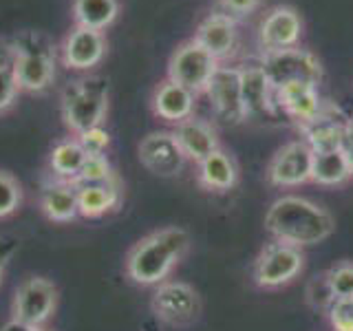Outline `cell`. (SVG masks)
<instances>
[{
  "instance_id": "6da1fadb",
  "label": "cell",
  "mask_w": 353,
  "mask_h": 331,
  "mask_svg": "<svg viewBox=\"0 0 353 331\" xmlns=\"http://www.w3.org/2000/svg\"><path fill=\"white\" fill-rule=\"evenodd\" d=\"M265 230L274 241L292 248H312L327 241L336 232V219L327 208L305 197L287 194L276 199L265 214Z\"/></svg>"
},
{
  "instance_id": "7a4b0ae2",
  "label": "cell",
  "mask_w": 353,
  "mask_h": 331,
  "mask_svg": "<svg viewBox=\"0 0 353 331\" xmlns=\"http://www.w3.org/2000/svg\"><path fill=\"white\" fill-rule=\"evenodd\" d=\"M190 234L179 225L154 230L128 250L126 276L139 287H157L168 281L172 270L190 252Z\"/></svg>"
},
{
  "instance_id": "3957f363",
  "label": "cell",
  "mask_w": 353,
  "mask_h": 331,
  "mask_svg": "<svg viewBox=\"0 0 353 331\" xmlns=\"http://www.w3.org/2000/svg\"><path fill=\"white\" fill-rule=\"evenodd\" d=\"M60 110L71 135L104 126L108 115V82L99 75H84L69 82L62 91Z\"/></svg>"
},
{
  "instance_id": "277c9868",
  "label": "cell",
  "mask_w": 353,
  "mask_h": 331,
  "mask_svg": "<svg viewBox=\"0 0 353 331\" xmlns=\"http://www.w3.org/2000/svg\"><path fill=\"white\" fill-rule=\"evenodd\" d=\"M11 44V69L20 91L42 93L55 80V49L38 31H22Z\"/></svg>"
},
{
  "instance_id": "5b68a950",
  "label": "cell",
  "mask_w": 353,
  "mask_h": 331,
  "mask_svg": "<svg viewBox=\"0 0 353 331\" xmlns=\"http://www.w3.org/2000/svg\"><path fill=\"white\" fill-rule=\"evenodd\" d=\"M259 64L274 91L290 82H307V84L320 86L325 77L323 64H320L316 55L305 47H292V49H283L274 53H263Z\"/></svg>"
},
{
  "instance_id": "8992f818",
  "label": "cell",
  "mask_w": 353,
  "mask_h": 331,
  "mask_svg": "<svg viewBox=\"0 0 353 331\" xmlns=\"http://www.w3.org/2000/svg\"><path fill=\"white\" fill-rule=\"evenodd\" d=\"M221 62L212 58L194 38L183 40L168 60V80L185 86L194 95L208 91Z\"/></svg>"
},
{
  "instance_id": "52a82bcc",
  "label": "cell",
  "mask_w": 353,
  "mask_h": 331,
  "mask_svg": "<svg viewBox=\"0 0 353 331\" xmlns=\"http://www.w3.org/2000/svg\"><path fill=\"white\" fill-rule=\"evenodd\" d=\"M305 270L303 250L287 245V243L274 241L265 245L252 268V279L261 290H279L298 279Z\"/></svg>"
},
{
  "instance_id": "ba28073f",
  "label": "cell",
  "mask_w": 353,
  "mask_h": 331,
  "mask_svg": "<svg viewBox=\"0 0 353 331\" xmlns=\"http://www.w3.org/2000/svg\"><path fill=\"white\" fill-rule=\"evenodd\" d=\"M150 309L163 325L188 327L201 314V298L192 285L183 281H165L154 287Z\"/></svg>"
},
{
  "instance_id": "9c48e42d",
  "label": "cell",
  "mask_w": 353,
  "mask_h": 331,
  "mask_svg": "<svg viewBox=\"0 0 353 331\" xmlns=\"http://www.w3.org/2000/svg\"><path fill=\"white\" fill-rule=\"evenodd\" d=\"M55 307H58V287L49 279L31 276L16 287L14 301H11V320L33 327H47L55 314Z\"/></svg>"
},
{
  "instance_id": "30bf717a",
  "label": "cell",
  "mask_w": 353,
  "mask_h": 331,
  "mask_svg": "<svg viewBox=\"0 0 353 331\" xmlns=\"http://www.w3.org/2000/svg\"><path fill=\"white\" fill-rule=\"evenodd\" d=\"M312 166L314 150L309 148L305 139H294L274 152L265 177L274 188H298L312 181Z\"/></svg>"
},
{
  "instance_id": "8fae6325",
  "label": "cell",
  "mask_w": 353,
  "mask_h": 331,
  "mask_svg": "<svg viewBox=\"0 0 353 331\" xmlns=\"http://www.w3.org/2000/svg\"><path fill=\"white\" fill-rule=\"evenodd\" d=\"M205 95L210 97V108H212L214 117L221 124L236 126L248 119L241 95V75L236 66L221 64L208 86Z\"/></svg>"
},
{
  "instance_id": "7c38bea8",
  "label": "cell",
  "mask_w": 353,
  "mask_h": 331,
  "mask_svg": "<svg viewBox=\"0 0 353 331\" xmlns=\"http://www.w3.org/2000/svg\"><path fill=\"white\" fill-rule=\"evenodd\" d=\"M303 18L290 5H279L270 9L259 27V44L263 53H274L292 47H301Z\"/></svg>"
},
{
  "instance_id": "4fadbf2b",
  "label": "cell",
  "mask_w": 353,
  "mask_h": 331,
  "mask_svg": "<svg viewBox=\"0 0 353 331\" xmlns=\"http://www.w3.org/2000/svg\"><path fill=\"white\" fill-rule=\"evenodd\" d=\"M139 161L146 170L157 177H176L185 166V154L176 143L172 130L148 132L137 146Z\"/></svg>"
},
{
  "instance_id": "5bb4252c",
  "label": "cell",
  "mask_w": 353,
  "mask_h": 331,
  "mask_svg": "<svg viewBox=\"0 0 353 331\" xmlns=\"http://www.w3.org/2000/svg\"><path fill=\"white\" fill-rule=\"evenodd\" d=\"M60 55L69 71H93L106 55V36L102 31L73 27L62 40Z\"/></svg>"
},
{
  "instance_id": "9a60e30c",
  "label": "cell",
  "mask_w": 353,
  "mask_h": 331,
  "mask_svg": "<svg viewBox=\"0 0 353 331\" xmlns=\"http://www.w3.org/2000/svg\"><path fill=\"white\" fill-rule=\"evenodd\" d=\"M194 40L216 58L221 64L230 60L239 47V25L236 18L225 14V11H214L208 14L194 31Z\"/></svg>"
},
{
  "instance_id": "2e32d148",
  "label": "cell",
  "mask_w": 353,
  "mask_h": 331,
  "mask_svg": "<svg viewBox=\"0 0 353 331\" xmlns=\"http://www.w3.org/2000/svg\"><path fill=\"white\" fill-rule=\"evenodd\" d=\"M274 104L279 106L287 117H292L298 126L318 119L325 113L327 106L318 86L307 82H290L274 91Z\"/></svg>"
},
{
  "instance_id": "e0dca14e",
  "label": "cell",
  "mask_w": 353,
  "mask_h": 331,
  "mask_svg": "<svg viewBox=\"0 0 353 331\" xmlns=\"http://www.w3.org/2000/svg\"><path fill=\"white\" fill-rule=\"evenodd\" d=\"M172 135L176 139V143L181 146L183 154L188 161H203L208 154H212L214 150L221 148L219 141V132L214 128L212 121H208L203 117H188L183 121L174 126Z\"/></svg>"
},
{
  "instance_id": "ac0fdd59",
  "label": "cell",
  "mask_w": 353,
  "mask_h": 331,
  "mask_svg": "<svg viewBox=\"0 0 353 331\" xmlns=\"http://www.w3.org/2000/svg\"><path fill=\"white\" fill-rule=\"evenodd\" d=\"M150 106H152V113L159 119L170 121V124L176 126L179 121L194 115L196 95L192 91H188L185 86L176 84V82L165 77V80L154 88Z\"/></svg>"
},
{
  "instance_id": "d6986e66",
  "label": "cell",
  "mask_w": 353,
  "mask_h": 331,
  "mask_svg": "<svg viewBox=\"0 0 353 331\" xmlns=\"http://www.w3.org/2000/svg\"><path fill=\"white\" fill-rule=\"evenodd\" d=\"M75 188L77 208H80V217L84 219H99L115 212L121 203V197H124L119 177L97 183H75Z\"/></svg>"
},
{
  "instance_id": "ffe728a7",
  "label": "cell",
  "mask_w": 353,
  "mask_h": 331,
  "mask_svg": "<svg viewBox=\"0 0 353 331\" xmlns=\"http://www.w3.org/2000/svg\"><path fill=\"white\" fill-rule=\"evenodd\" d=\"M40 210L49 221H53V223H71V221H75L80 217L75 183L51 177V179L42 185Z\"/></svg>"
},
{
  "instance_id": "44dd1931",
  "label": "cell",
  "mask_w": 353,
  "mask_h": 331,
  "mask_svg": "<svg viewBox=\"0 0 353 331\" xmlns=\"http://www.w3.org/2000/svg\"><path fill=\"white\" fill-rule=\"evenodd\" d=\"M241 75V95L243 106H245L248 117H261L265 113H272L274 104V88L270 80L265 77L261 64H245L239 66Z\"/></svg>"
},
{
  "instance_id": "7402d4cb",
  "label": "cell",
  "mask_w": 353,
  "mask_h": 331,
  "mask_svg": "<svg viewBox=\"0 0 353 331\" xmlns=\"http://www.w3.org/2000/svg\"><path fill=\"white\" fill-rule=\"evenodd\" d=\"M239 181V166L223 148L196 163V183L208 192H228Z\"/></svg>"
},
{
  "instance_id": "603a6c76",
  "label": "cell",
  "mask_w": 353,
  "mask_h": 331,
  "mask_svg": "<svg viewBox=\"0 0 353 331\" xmlns=\"http://www.w3.org/2000/svg\"><path fill=\"white\" fill-rule=\"evenodd\" d=\"M345 128H347V121H340L334 115V106H327V110L318 119L309 121L305 126H298V130H301V135H303L301 139H305L314 152L342 150Z\"/></svg>"
},
{
  "instance_id": "cb8c5ba5",
  "label": "cell",
  "mask_w": 353,
  "mask_h": 331,
  "mask_svg": "<svg viewBox=\"0 0 353 331\" xmlns=\"http://www.w3.org/2000/svg\"><path fill=\"white\" fill-rule=\"evenodd\" d=\"M119 0H73L71 14L75 27L106 31L119 16Z\"/></svg>"
},
{
  "instance_id": "d4e9b609",
  "label": "cell",
  "mask_w": 353,
  "mask_h": 331,
  "mask_svg": "<svg viewBox=\"0 0 353 331\" xmlns=\"http://www.w3.org/2000/svg\"><path fill=\"white\" fill-rule=\"evenodd\" d=\"M86 157L88 154L82 148V143L77 141V137L60 139L51 148V154H49L51 177H55V179H64V181H75V177L80 174Z\"/></svg>"
},
{
  "instance_id": "484cf974",
  "label": "cell",
  "mask_w": 353,
  "mask_h": 331,
  "mask_svg": "<svg viewBox=\"0 0 353 331\" xmlns=\"http://www.w3.org/2000/svg\"><path fill=\"white\" fill-rule=\"evenodd\" d=\"M353 177L345 150L314 152L312 181L318 185H345Z\"/></svg>"
},
{
  "instance_id": "4316f807",
  "label": "cell",
  "mask_w": 353,
  "mask_h": 331,
  "mask_svg": "<svg viewBox=\"0 0 353 331\" xmlns=\"http://www.w3.org/2000/svg\"><path fill=\"white\" fill-rule=\"evenodd\" d=\"M22 203V185L14 174L0 170V219H7Z\"/></svg>"
},
{
  "instance_id": "83f0119b",
  "label": "cell",
  "mask_w": 353,
  "mask_h": 331,
  "mask_svg": "<svg viewBox=\"0 0 353 331\" xmlns=\"http://www.w3.org/2000/svg\"><path fill=\"white\" fill-rule=\"evenodd\" d=\"M113 177H117V172L113 170L106 154H88L73 183H97V181L113 179Z\"/></svg>"
},
{
  "instance_id": "f1b7e54d",
  "label": "cell",
  "mask_w": 353,
  "mask_h": 331,
  "mask_svg": "<svg viewBox=\"0 0 353 331\" xmlns=\"http://www.w3.org/2000/svg\"><path fill=\"white\" fill-rule=\"evenodd\" d=\"M331 292H334L336 301L340 298H353V263L351 261H342L336 263L334 268H329L325 272Z\"/></svg>"
},
{
  "instance_id": "f546056e",
  "label": "cell",
  "mask_w": 353,
  "mask_h": 331,
  "mask_svg": "<svg viewBox=\"0 0 353 331\" xmlns=\"http://www.w3.org/2000/svg\"><path fill=\"white\" fill-rule=\"evenodd\" d=\"M307 303L312 305L316 312L320 309V312H329V307L336 303V296L334 292H331L329 287V281L327 276H318V279H314L312 283H309L307 287Z\"/></svg>"
},
{
  "instance_id": "4dcf8cb0",
  "label": "cell",
  "mask_w": 353,
  "mask_h": 331,
  "mask_svg": "<svg viewBox=\"0 0 353 331\" xmlns=\"http://www.w3.org/2000/svg\"><path fill=\"white\" fill-rule=\"evenodd\" d=\"M18 95H20V86L16 82L11 64L0 66V115L7 113V110L16 104Z\"/></svg>"
},
{
  "instance_id": "1f68e13d",
  "label": "cell",
  "mask_w": 353,
  "mask_h": 331,
  "mask_svg": "<svg viewBox=\"0 0 353 331\" xmlns=\"http://www.w3.org/2000/svg\"><path fill=\"white\" fill-rule=\"evenodd\" d=\"M329 323L334 331H353V298H340L329 307Z\"/></svg>"
},
{
  "instance_id": "d6a6232c",
  "label": "cell",
  "mask_w": 353,
  "mask_h": 331,
  "mask_svg": "<svg viewBox=\"0 0 353 331\" xmlns=\"http://www.w3.org/2000/svg\"><path fill=\"white\" fill-rule=\"evenodd\" d=\"M73 137H77V141L82 143L86 154H106V150L110 146V132L104 126L88 128L82 132V135H73Z\"/></svg>"
},
{
  "instance_id": "836d02e7",
  "label": "cell",
  "mask_w": 353,
  "mask_h": 331,
  "mask_svg": "<svg viewBox=\"0 0 353 331\" xmlns=\"http://www.w3.org/2000/svg\"><path fill=\"white\" fill-rule=\"evenodd\" d=\"M221 5H223L225 14L230 16H248L252 11H256L261 0H221Z\"/></svg>"
},
{
  "instance_id": "e575fe53",
  "label": "cell",
  "mask_w": 353,
  "mask_h": 331,
  "mask_svg": "<svg viewBox=\"0 0 353 331\" xmlns=\"http://www.w3.org/2000/svg\"><path fill=\"white\" fill-rule=\"evenodd\" d=\"M342 150H345L349 166L353 170V119H347V128H345V143H342Z\"/></svg>"
},
{
  "instance_id": "d590c367",
  "label": "cell",
  "mask_w": 353,
  "mask_h": 331,
  "mask_svg": "<svg viewBox=\"0 0 353 331\" xmlns=\"http://www.w3.org/2000/svg\"><path fill=\"white\" fill-rule=\"evenodd\" d=\"M16 252V241H11L7 237H0V261L9 263V259L14 257Z\"/></svg>"
},
{
  "instance_id": "8d00e7d4",
  "label": "cell",
  "mask_w": 353,
  "mask_h": 331,
  "mask_svg": "<svg viewBox=\"0 0 353 331\" xmlns=\"http://www.w3.org/2000/svg\"><path fill=\"white\" fill-rule=\"evenodd\" d=\"M0 331H49L47 327H33V325H25L18 323V320H7V323L0 327Z\"/></svg>"
},
{
  "instance_id": "74e56055",
  "label": "cell",
  "mask_w": 353,
  "mask_h": 331,
  "mask_svg": "<svg viewBox=\"0 0 353 331\" xmlns=\"http://www.w3.org/2000/svg\"><path fill=\"white\" fill-rule=\"evenodd\" d=\"M5 272H7V263L0 261V285H3V281H5Z\"/></svg>"
}]
</instances>
